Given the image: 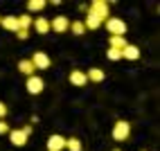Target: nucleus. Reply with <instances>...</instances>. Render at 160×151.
<instances>
[{"mask_svg":"<svg viewBox=\"0 0 160 151\" xmlns=\"http://www.w3.org/2000/svg\"><path fill=\"white\" fill-rule=\"evenodd\" d=\"M0 18H2V16H0Z\"/></svg>","mask_w":160,"mask_h":151,"instance_id":"nucleus-27","label":"nucleus"},{"mask_svg":"<svg viewBox=\"0 0 160 151\" xmlns=\"http://www.w3.org/2000/svg\"><path fill=\"white\" fill-rule=\"evenodd\" d=\"M104 25H106V32H108L111 36H124L126 34V23L117 16H108L104 20Z\"/></svg>","mask_w":160,"mask_h":151,"instance_id":"nucleus-1","label":"nucleus"},{"mask_svg":"<svg viewBox=\"0 0 160 151\" xmlns=\"http://www.w3.org/2000/svg\"><path fill=\"white\" fill-rule=\"evenodd\" d=\"M29 61H32V66H34L36 70H48L52 66V61H50V57L45 54V52H34Z\"/></svg>","mask_w":160,"mask_h":151,"instance_id":"nucleus-4","label":"nucleus"},{"mask_svg":"<svg viewBox=\"0 0 160 151\" xmlns=\"http://www.w3.org/2000/svg\"><path fill=\"white\" fill-rule=\"evenodd\" d=\"M113 151H120V149H113Z\"/></svg>","mask_w":160,"mask_h":151,"instance_id":"nucleus-26","label":"nucleus"},{"mask_svg":"<svg viewBox=\"0 0 160 151\" xmlns=\"http://www.w3.org/2000/svg\"><path fill=\"white\" fill-rule=\"evenodd\" d=\"M18 70L25 74V77H32V74H36V68L32 66V61L29 59H23V61H18Z\"/></svg>","mask_w":160,"mask_h":151,"instance_id":"nucleus-15","label":"nucleus"},{"mask_svg":"<svg viewBox=\"0 0 160 151\" xmlns=\"http://www.w3.org/2000/svg\"><path fill=\"white\" fill-rule=\"evenodd\" d=\"M0 25H2L7 32H18V18L16 16H2L0 18Z\"/></svg>","mask_w":160,"mask_h":151,"instance_id":"nucleus-13","label":"nucleus"},{"mask_svg":"<svg viewBox=\"0 0 160 151\" xmlns=\"http://www.w3.org/2000/svg\"><path fill=\"white\" fill-rule=\"evenodd\" d=\"M122 59H129V61H138L140 59V50H138V45H126L124 50H122Z\"/></svg>","mask_w":160,"mask_h":151,"instance_id":"nucleus-12","label":"nucleus"},{"mask_svg":"<svg viewBox=\"0 0 160 151\" xmlns=\"http://www.w3.org/2000/svg\"><path fill=\"white\" fill-rule=\"evenodd\" d=\"M16 36H18V38H23V41H25V38L29 36V29H18V32H16Z\"/></svg>","mask_w":160,"mask_h":151,"instance_id":"nucleus-23","label":"nucleus"},{"mask_svg":"<svg viewBox=\"0 0 160 151\" xmlns=\"http://www.w3.org/2000/svg\"><path fill=\"white\" fill-rule=\"evenodd\" d=\"M32 25H34L36 34H48V32H50V20L45 16H38L36 20H32Z\"/></svg>","mask_w":160,"mask_h":151,"instance_id":"nucleus-11","label":"nucleus"},{"mask_svg":"<svg viewBox=\"0 0 160 151\" xmlns=\"http://www.w3.org/2000/svg\"><path fill=\"white\" fill-rule=\"evenodd\" d=\"M104 77H106V74H104V70H102V68H90V70L86 72V79H88V81H92V83H102V81H104Z\"/></svg>","mask_w":160,"mask_h":151,"instance_id":"nucleus-14","label":"nucleus"},{"mask_svg":"<svg viewBox=\"0 0 160 151\" xmlns=\"http://www.w3.org/2000/svg\"><path fill=\"white\" fill-rule=\"evenodd\" d=\"M83 27L86 29H97V27H102V18H97L90 9H86V18H83Z\"/></svg>","mask_w":160,"mask_h":151,"instance_id":"nucleus-10","label":"nucleus"},{"mask_svg":"<svg viewBox=\"0 0 160 151\" xmlns=\"http://www.w3.org/2000/svg\"><path fill=\"white\" fill-rule=\"evenodd\" d=\"M27 9H29V12H43V9H45V3H43V0H29V3H27Z\"/></svg>","mask_w":160,"mask_h":151,"instance_id":"nucleus-19","label":"nucleus"},{"mask_svg":"<svg viewBox=\"0 0 160 151\" xmlns=\"http://www.w3.org/2000/svg\"><path fill=\"white\" fill-rule=\"evenodd\" d=\"M25 88L29 95H38V93H43L45 88V81L38 77V74H32V77H27V83H25Z\"/></svg>","mask_w":160,"mask_h":151,"instance_id":"nucleus-3","label":"nucleus"},{"mask_svg":"<svg viewBox=\"0 0 160 151\" xmlns=\"http://www.w3.org/2000/svg\"><path fill=\"white\" fill-rule=\"evenodd\" d=\"M129 43H126L124 36H111V50H117V52H122Z\"/></svg>","mask_w":160,"mask_h":151,"instance_id":"nucleus-16","label":"nucleus"},{"mask_svg":"<svg viewBox=\"0 0 160 151\" xmlns=\"http://www.w3.org/2000/svg\"><path fill=\"white\" fill-rule=\"evenodd\" d=\"M66 149H68V151H81V149H83V147H81V140L68 138V140H66Z\"/></svg>","mask_w":160,"mask_h":151,"instance_id":"nucleus-18","label":"nucleus"},{"mask_svg":"<svg viewBox=\"0 0 160 151\" xmlns=\"http://www.w3.org/2000/svg\"><path fill=\"white\" fill-rule=\"evenodd\" d=\"M23 133L25 135H32V126H23Z\"/></svg>","mask_w":160,"mask_h":151,"instance_id":"nucleus-25","label":"nucleus"},{"mask_svg":"<svg viewBox=\"0 0 160 151\" xmlns=\"http://www.w3.org/2000/svg\"><path fill=\"white\" fill-rule=\"evenodd\" d=\"M106 57H108L111 61H120V59H122V52H117V50H111V48H108V52H106Z\"/></svg>","mask_w":160,"mask_h":151,"instance_id":"nucleus-21","label":"nucleus"},{"mask_svg":"<svg viewBox=\"0 0 160 151\" xmlns=\"http://www.w3.org/2000/svg\"><path fill=\"white\" fill-rule=\"evenodd\" d=\"M5 133H9V124L5 120H0V135H5Z\"/></svg>","mask_w":160,"mask_h":151,"instance_id":"nucleus-22","label":"nucleus"},{"mask_svg":"<svg viewBox=\"0 0 160 151\" xmlns=\"http://www.w3.org/2000/svg\"><path fill=\"white\" fill-rule=\"evenodd\" d=\"M70 27V20L66 16H57L54 20L50 23V29L52 32H57V34H66V29Z\"/></svg>","mask_w":160,"mask_h":151,"instance_id":"nucleus-8","label":"nucleus"},{"mask_svg":"<svg viewBox=\"0 0 160 151\" xmlns=\"http://www.w3.org/2000/svg\"><path fill=\"white\" fill-rule=\"evenodd\" d=\"M7 115V106L2 104V102H0V120H2V117Z\"/></svg>","mask_w":160,"mask_h":151,"instance_id":"nucleus-24","label":"nucleus"},{"mask_svg":"<svg viewBox=\"0 0 160 151\" xmlns=\"http://www.w3.org/2000/svg\"><path fill=\"white\" fill-rule=\"evenodd\" d=\"M129 135H131V124L129 122H124V120L115 122V126H113V140L115 142H124Z\"/></svg>","mask_w":160,"mask_h":151,"instance_id":"nucleus-2","label":"nucleus"},{"mask_svg":"<svg viewBox=\"0 0 160 151\" xmlns=\"http://www.w3.org/2000/svg\"><path fill=\"white\" fill-rule=\"evenodd\" d=\"M88 9H90V12L97 16V18H102V23L108 18V3H106V0H95Z\"/></svg>","mask_w":160,"mask_h":151,"instance_id":"nucleus-5","label":"nucleus"},{"mask_svg":"<svg viewBox=\"0 0 160 151\" xmlns=\"http://www.w3.org/2000/svg\"><path fill=\"white\" fill-rule=\"evenodd\" d=\"M66 149V138L54 133V135H50L48 138V151H63Z\"/></svg>","mask_w":160,"mask_h":151,"instance_id":"nucleus-7","label":"nucleus"},{"mask_svg":"<svg viewBox=\"0 0 160 151\" xmlns=\"http://www.w3.org/2000/svg\"><path fill=\"white\" fill-rule=\"evenodd\" d=\"M18 18V29H29L32 27V18L29 16H16Z\"/></svg>","mask_w":160,"mask_h":151,"instance_id":"nucleus-20","label":"nucleus"},{"mask_svg":"<svg viewBox=\"0 0 160 151\" xmlns=\"http://www.w3.org/2000/svg\"><path fill=\"white\" fill-rule=\"evenodd\" d=\"M70 83L77 86V88H83V86L88 83L86 72H83V70H72V72H70Z\"/></svg>","mask_w":160,"mask_h":151,"instance_id":"nucleus-9","label":"nucleus"},{"mask_svg":"<svg viewBox=\"0 0 160 151\" xmlns=\"http://www.w3.org/2000/svg\"><path fill=\"white\" fill-rule=\"evenodd\" d=\"M74 36H81L83 32H86V27H83V20H74V23H70V27H68Z\"/></svg>","mask_w":160,"mask_h":151,"instance_id":"nucleus-17","label":"nucleus"},{"mask_svg":"<svg viewBox=\"0 0 160 151\" xmlns=\"http://www.w3.org/2000/svg\"><path fill=\"white\" fill-rule=\"evenodd\" d=\"M9 140H12L14 147H25L27 140H29V135L23 133V128H9Z\"/></svg>","mask_w":160,"mask_h":151,"instance_id":"nucleus-6","label":"nucleus"}]
</instances>
